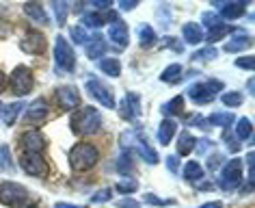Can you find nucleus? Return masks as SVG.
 I'll return each instance as SVG.
<instances>
[{"label":"nucleus","instance_id":"1","mask_svg":"<svg viewBox=\"0 0 255 208\" xmlns=\"http://www.w3.org/2000/svg\"><path fill=\"white\" fill-rule=\"evenodd\" d=\"M102 113L93 106H80L76 109V113L69 119V126L72 130L76 132L78 137H89V135H95V132L102 130Z\"/></svg>","mask_w":255,"mask_h":208},{"label":"nucleus","instance_id":"2","mask_svg":"<svg viewBox=\"0 0 255 208\" xmlns=\"http://www.w3.org/2000/svg\"><path fill=\"white\" fill-rule=\"evenodd\" d=\"M67 159H69V167H72L74 172H89V169H93L95 165H98L100 150L95 148L93 143L80 141L69 150Z\"/></svg>","mask_w":255,"mask_h":208},{"label":"nucleus","instance_id":"3","mask_svg":"<svg viewBox=\"0 0 255 208\" xmlns=\"http://www.w3.org/2000/svg\"><path fill=\"white\" fill-rule=\"evenodd\" d=\"M221 191H236L242 185V161L240 159H232L227 161L221 169V176L216 180Z\"/></svg>","mask_w":255,"mask_h":208},{"label":"nucleus","instance_id":"4","mask_svg":"<svg viewBox=\"0 0 255 208\" xmlns=\"http://www.w3.org/2000/svg\"><path fill=\"white\" fill-rule=\"evenodd\" d=\"M54 65L59 72H74L76 69V52L72 43L63 35L54 39Z\"/></svg>","mask_w":255,"mask_h":208},{"label":"nucleus","instance_id":"5","mask_svg":"<svg viewBox=\"0 0 255 208\" xmlns=\"http://www.w3.org/2000/svg\"><path fill=\"white\" fill-rule=\"evenodd\" d=\"M223 85L221 80H216V78H208V80H203V83H195V85H190L188 87V98L193 100L195 104H206L210 102V100H214V96L219 91H223Z\"/></svg>","mask_w":255,"mask_h":208},{"label":"nucleus","instance_id":"6","mask_svg":"<svg viewBox=\"0 0 255 208\" xmlns=\"http://www.w3.org/2000/svg\"><path fill=\"white\" fill-rule=\"evenodd\" d=\"M28 200V189L20 185V182H0V204L11 206V208H20L24 202Z\"/></svg>","mask_w":255,"mask_h":208},{"label":"nucleus","instance_id":"7","mask_svg":"<svg viewBox=\"0 0 255 208\" xmlns=\"http://www.w3.org/2000/svg\"><path fill=\"white\" fill-rule=\"evenodd\" d=\"M33 85H35V76L30 72V67L26 65H17L9 76V87L15 96H28L33 91Z\"/></svg>","mask_w":255,"mask_h":208},{"label":"nucleus","instance_id":"8","mask_svg":"<svg viewBox=\"0 0 255 208\" xmlns=\"http://www.w3.org/2000/svg\"><path fill=\"white\" fill-rule=\"evenodd\" d=\"M87 93L91 96L95 102H100L104 109H115L117 106V102H115V96H113V91H111V87L104 85L102 80L98 78H87Z\"/></svg>","mask_w":255,"mask_h":208},{"label":"nucleus","instance_id":"9","mask_svg":"<svg viewBox=\"0 0 255 208\" xmlns=\"http://www.w3.org/2000/svg\"><path fill=\"white\" fill-rule=\"evenodd\" d=\"M46 48H48V41H46V37H43L39 30H33V28L24 30V35L20 39V50L22 52H26V54H43L46 52Z\"/></svg>","mask_w":255,"mask_h":208},{"label":"nucleus","instance_id":"10","mask_svg":"<svg viewBox=\"0 0 255 208\" xmlns=\"http://www.w3.org/2000/svg\"><path fill=\"white\" fill-rule=\"evenodd\" d=\"M54 100L63 109H80V91L74 85H61L54 89Z\"/></svg>","mask_w":255,"mask_h":208},{"label":"nucleus","instance_id":"11","mask_svg":"<svg viewBox=\"0 0 255 208\" xmlns=\"http://www.w3.org/2000/svg\"><path fill=\"white\" fill-rule=\"evenodd\" d=\"M20 167L28 176H35V178H41V176L48 174V163L41 154H22Z\"/></svg>","mask_w":255,"mask_h":208},{"label":"nucleus","instance_id":"12","mask_svg":"<svg viewBox=\"0 0 255 208\" xmlns=\"http://www.w3.org/2000/svg\"><path fill=\"white\" fill-rule=\"evenodd\" d=\"M119 115L126 119V122H132L134 117H141V96L134 91L126 93V98L121 100L119 104Z\"/></svg>","mask_w":255,"mask_h":208},{"label":"nucleus","instance_id":"13","mask_svg":"<svg viewBox=\"0 0 255 208\" xmlns=\"http://www.w3.org/2000/svg\"><path fill=\"white\" fill-rule=\"evenodd\" d=\"M20 143H22L24 154H41L43 150H46V139H43V135L39 130L24 132L22 139H20Z\"/></svg>","mask_w":255,"mask_h":208},{"label":"nucleus","instance_id":"14","mask_svg":"<svg viewBox=\"0 0 255 208\" xmlns=\"http://www.w3.org/2000/svg\"><path fill=\"white\" fill-rule=\"evenodd\" d=\"M134 148H136V154L141 156L145 163H149V165H158V161H160L158 159V152L149 146L147 137H145L141 130H134Z\"/></svg>","mask_w":255,"mask_h":208},{"label":"nucleus","instance_id":"15","mask_svg":"<svg viewBox=\"0 0 255 208\" xmlns=\"http://www.w3.org/2000/svg\"><path fill=\"white\" fill-rule=\"evenodd\" d=\"M117 20V15L115 13H98V11H89V13H82L80 17V26H85V28H100V26H104L106 22H115Z\"/></svg>","mask_w":255,"mask_h":208},{"label":"nucleus","instance_id":"16","mask_svg":"<svg viewBox=\"0 0 255 208\" xmlns=\"http://www.w3.org/2000/svg\"><path fill=\"white\" fill-rule=\"evenodd\" d=\"M48 113H50V106H48V102H46V100H43V98H37L33 104H28V111H26V122H30V124H41V122H46Z\"/></svg>","mask_w":255,"mask_h":208},{"label":"nucleus","instance_id":"17","mask_svg":"<svg viewBox=\"0 0 255 208\" xmlns=\"http://www.w3.org/2000/svg\"><path fill=\"white\" fill-rule=\"evenodd\" d=\"M108 37H111V41L115 43L117 48H126L128 46V24L124 20H115L111 24V28H108Z\"/></svg>","mask_w":255,"mask_h":208},{"label":"nucleus","instance_id":"18","mask_svg":"<svg viewBox=\"0 0 255 208\" xmlns=\"http://www.w3.org/2000/svg\"><path fill=\"white\" fill-rule=\"evenodd\" d=\"M216 7L221 9L219 17L223 22H234L245 13V2H216Z\"/></svg>","mask_w":255,"mask_h":208},{"label":"nucleus","instance_id":"19","mask_svg":"<svg viewBox=\"0 0 255 208\" xmlns=\"http://www.w3.org/2000/svg\"><path fill=\"white\" fill-rule=\"evenodd\" d=\"M249 46H251V37H249L245 30H234L232 39L223 46V50H225V52H240V50H247Z\"/></svg>","mask_w":255,"mask_h":208},{"label":"nucleus","instance_id":"20","mask_svg":"<svg viewBox=\"0 0 255 208\" xmlns=\"http://www.w3.org/2000/svg\"><path fill=\"white\" fill-rule=\"evenodd\" d=\"M182 37H184V41H186V43H190V46H197V43L203 41V30H201L199 24L186 22L182 26Z\"/></svg>","mask_w":255,"mask_h":208},{"label":"nucleus","instance_id":"21","mask_svg":"<svg viewBox=\"0 0 255 208\" xmlns=\"http://www.w3.org/2000/svg\"><path fill=\"white\" fill-rule=\"evenodd\" d=\"M177 132V122L175 119H162L160 126H158V141L162 143V146H169V141L175 137Z\"/></svg>","mask_w":255,"mask_h":208},{"label":"nucleus","instance_id":"22","mask_svg":"<svg viewBox=\"0 0 255 208\" xmlns=\"http://www.w3.org/2000/svg\"><path fill=\"white\" fill-rule=\"evenodd\" d=\"M24 13H26L35 24H48L50 22L46 9H43L39 2H26L24 4Z\"/></svg>","mask_w":255,"mask_h":208},{"label":"nucleus","instance_id":"23","mask_svg":"<svg viewBox=\"0 0 255 208\" xmlns=\"http://www.w3.org/2000/svg\"><path fill=\"white\" fill-rule=\"evenodd\" d=\"M195 146H197V139L190 135L188 130H184L180 137H177V154L180 156H188L195 152Z\"/></svg>","mask_w":255,"mask_h":208},{"label":"nucleus","instance_id":"24","mask_svg":"<svg viewBox=\"0 0 255 208\" xmlns=\"http://www.w3.org/2000/svg\"><path fill=\"white\" fill-rule=\"evenodd\" d=\"M85 48H87V56H89V59H102V54L106 52V41L102 39L100 35H95V37H91V39L85 43Z\"/></svg>","mask_w":255,"mask_h":208},{"label":"nucleus","instance_id":"25","mask_svg":"<svg viewBox=\"0 0 255 208\" xmlns=\"http://www.w3.org/2000/svg\"><path fill=\"white\" fill-rule=\"evenodd\" d=\"M136 35H138V43H141V48H151L158 39L154 26H149V24H141V26L136 28Z\"/></svg>","mask_w":255,"mask_h":208},{"label":"nucleus","instance_id":"26","mask_svg":"<svg viewBox=\"0 0 255 208\" xmlns=\"http://www.w3.org/2000/svg\"><path fill=\"white\" fill-rule=\"evenodd\" d=\"M182 172H184V174H182V176H184V180H186V182H195V185L203 178V176H206V172H203V167H201L197 161H188L186 165H184Z\"/></svg>","mask_w":255,"mask_h":208},{"label":"nucleus","instance_id":"27","mask_svg":"<svg viewBox=\"0 0 255 208\" xmlns=\"http://www.w3.org/2000/svg\"><path fill=\"white\" fill-rule=\"evenodd\" d=\"M22 111H24V102H11V104H7V106H4V113H2L4 124L13 126L17 122V117L22 115Z\"/></svg>","mask_w":255,"mask_h":208},{"label":"nucleus","instance_id":"28","mask_svg":"<svg viewBox=\"0 0 255 208\" xmlns=\"http://www.w3.org/2000/svg\"><path fill=\"white\" fill-rule=\"evenodd\" d=\"M182 74H184L182 65H180V63H173V65H169L160 74V80H162V83H169V85H175V83H180V80H182Z\"/></svg>","mask_w":255,"mask_h":208},{"label":"nucleus","instance_id":"29","mask_svg":"<svg viewBox=\"0 0 255 208\" xmlns=\"http://www.w3.org/2000/svg\"><path fill=\"white\" fill-rule=\"evenodd\" d=\"M236 122H238V124H236V137H238V143L251 139V132H253L251 119H249V117H240V119H236Z\"/></svg>","mask_w":255,"mask_h":208},{"label":"nucleus","instance_id":"30","mask_svg":"<svg viewBox=\"0 0 255 208\" xmlns=\"http://www.w3.org/2000/svg\"><path fill=\"white\" fill-rule=\"evenodd\" d=\"M100 69L111 78H117L121 74V63L119 59H100Z\"/></svg>","mask_w":255,"mask_h":208},{"label":"nucleus","instance_id":"31","mask_svg":"<svg viewBox=\"0 0 255 208\" xmlns=\"http://www.w3.org/2000/svg\"><path fill=\"white\" fill-rule=\"evenodd\" d=\"M182 109H184V98L175 96L173 100H169V102L162 106V113H164V115H171V119H173V115L182 113Z\"/></svg>","mask_w":255,"mask_h":208},{"label":"nucleus","instance_id":"32","mask_svg":"<svg viewBox=\"0 0 255 208\" xmlns=\"http://www.w3.org/2000/svg\"><path fill=\"white\" fill-rule=\"evenodd\" d=\"M50 7H52L54 15H56V24H65V17L69 13V2H61V0H54V2H50Z\"/></svg>","mask_w":255,"mask_h":208},{"label":"nucleus","instance_id":"33","mask_svg":"<svg viewBox=\"0 0 255 208\" xmlns=\"http://www.w3.org/2000/svg\"><path fill=\"white\" fill-rule=\"evenodd\" d=\"M242 93L240 91H227V93H223L221 96V102L225 104V106H229V109H236V106H240L242 104Z\"/></svg>","mask_w":255,"mask_h":208},{"label":"nucleus","instance_id":"34","mask_svg":"<svg viewBox=\"0 0 255 208\" xmlns=\"http://www.w3.org/2000/svg\"><path fill=\"white\" fill-rule=\"evenodd\" d=\"M227 33H234V28L227 26V24H221V26L208 30V35H203V37H206L208 41H219V39H223V37H225Z\"/></svg>","mask_w":255,"mask_h":208},{"label":"nucleus","instance_id":"35","mask_svg":"<svg viewBox=\"0 0 255 208\" xmlns=\"http://www.w3.org/2000/svg\"><path fill=\"white\" fill-rule=\"evenodd\" d=\"M216 56H219V50L210 46V48H201V50H197V52H193L190 59L193 61H214Z\"/></svg>","mask_w":255,"mask_h":208},{"label":"nucleus","instance_id":"36","mask_svg":"<svg viewBox=\"0 0 255 208\" xmlns=\"http://www.w3.org/2000/svg\"><path fill=\"white\" fill-rule=\"evenodd\" d=\"M208 122H212L214 126H223V128H227L232 122H236V117L232 115V113H212Z\"/></svg>","mask_w":255,"mask_h":208},{"label":"nucleus","instance_id":"37","mask_svg":"<svg viewBox=\"0 0 255 208\" xmlns=\"http://www.w3.org/2000/svg\"><path fill=\"white\" fill-rule=\"evenodd\" d=\"M69 33H72L74 43H80V46H85V43L91 39V35L87 33V28L80 26V24H78V26H72V28H69Z\"/></svg>","mask_w":255,"mask_h":208},{"label":"nucleus","instance_id":"38","mask_svg":"<svg viewBox=\"0 0 255 208\" xmlns=\"http://www.w3.org/2000/svg\"><path fill=\"white\" fill-rule=\"evenodd\" d=\"M0 167L7 169V172H13L15 163L11 161V150L9 146H0Z\"/></svg>","mask_w":255,"mask_h":208},{"label":"nucleus","instance_id":"39","mask_svg":"<svg viewBox=\"0 0 255 208\" xmlns=\"http://www.w3.org/2000/svg\"><path fill=\"white\" fill-rule=\"evenodd\" d=\"M115 189H117L119 193H124V195H130V193H134L138 189V182L136 180H119L117 185H115Z\"/></svg>","mask_w":255,"mask_h":208},{"label":"nucleus","instance_id":"40","mask_svg":"<svg viewBox=\"0 0 255 208\" xmlns=\"http://www.w3.org/2000/svg\"><path fill=\"white\" fill-rule=\"evenodd\" d=\"M203 24H206V28H208V30H212V28L221 26V24H225V22H223L216 13H212V11H208V13H203Z\"/></svg>","mask_w":255,"mask_h":208},{"label":"nucleus","instance_id":"41","mask_svg":"<svg viewBox=\"0 0 255 208\" xmlns=\"http://www.w3.org/2000/svg\"><path fill=\"white\" fill-rule=\"evenodd\" d=\"M117 169H119V174H130V169H132V161H130V154H124V156H119V161H117Z\"/></svg>","mask_w":255,"mask_h":208},{"label":"nucleus","instance_id":"42","mask_svg":"<svg viewBox=\"0 0 255 208\" xmlns=\"http://www.w3.org/2000/svg\"><path fill=\"white\" fill-rule=\"evenodd\" d=\"M253 65H255V61H253V56H251V54H247V56H238V59H236V67L247 69V72H251Z\"/></svg>","mask_w":255,"mask_h":208},{"label":"nucleus","instance_id":"43","mask_svg":"<svg viewBox=\"0 0 255 208\" xmlns=\"http://www.w3.org/2000/svg\"><path fill=\"white\" fill-rule=\"evenodd\" d=\"M145 202H147V204H154V206H171V204H175V200H160L158 195H151V193L145 195Z\"/></svg>","mask_w":255,"mask_h":208},{"label":"nucleus","instance_id":"44","mask_svg":"<svg viewBox=\"0 0 255 208\" xmlns=\"http://www.w3.org/2000/svg\"><path fill=\"white\" fill-rule=\"evenodd\" d=\"M111 198H113V191H111V189H102V191H100V193H95L91 200L95 202V204H100V202H108Z\"/></svg>","mask_w":255,"mask_h":208},{"label":"nucleus","instance_id":"45","mask_svg":"<svg viewBox=\"0 0 255 208\" xmlns=\"http://www.w3.org/2000/svg\"><path fill=\"white\" fill-rule=\"evenodd\" d=\"M167 169L171 174H177V169H180V161H177V156H167Z\"/></svg>","mask_w":255,"mask_h":208},{"label":"nucleus","instance_id":"46","mask_svg":"<svg viewBox=\"0 0 255 208\" xmlns=\"http://www.w3.org/2000/svg\"><path fill=\"white\" fill-rule=\"evenodd\" d=\"M212 148H214V143H212V141H206V139H201L199 146H195V150H197L199 154H206L208 150H212Z\"/></svg>","mask_w":255,"mask_h":208},{"label":"nucleus","instance_id":"47","mask_svg":"<svg viewBox=\"0 0 255 208\" xmlns=\"http://www.w3.org/2000/svg\"><path fill=\"white\" fill-rule=\"evenodd\" d=\"M223 161V156L221 154H212V159H210V163H208V169H212V172H214V169L216 167H219V163Z\"/></svg>","mask_w":255,"mask_h":208},{"label":"nucleus","instance_id":"48","mask_svg":"<svg viewBox=\"0 0 255 208\" xmlns=\"http://www.w3.org/2000/svg\"><path fill=\"white\" fill-rule=\"evenodd\" d=\"M117 206L119 208H141V206H138V202H134V200H121Z\"/></svg>","mask_w":255,"mask_h":208},{"label":"nucleus","instance_id":"49","mask_svg":"<svg viewBox=\"0 0 255 208\" xmlns=\"http://www.w3.org/2000/svg\"><path fill=\"white\" fill-rule=\"evenodd\" d=\"M134 7H138V0H132V2H119V9H124V11H130Z\"/></svg>","mask_w":255,"mask_h":208},{"label":"nucleus","instance_id":"50","mask_svg":"<svg viewBox=\"0 0 255 208\" xmlns=\"http://www.w3.org/2000/svg\"><path fill=\"white\" fill-rule=\"evenodd\" d=\"M54 208H87V206H78V204H67V202H59Z\"/></svg>","mask_w":255,"mask_h":208},{"label":"nucleus","instance_id":"51","mask_svg":"<svg viewBox=\"0 0 255 208\" xmlns=\"http://www.w3.org/2000/svg\"><path fill=\"white\" fill-rule=\"evenodd\" d=\"M199 208H223L221 202H208V204H201Z\"/></svg>","mask_w":255,"mask_h":208},{"label":"nucleus","instance_id":"52","mask_svg":"<svg viewBox=\"0 0 255 208\" xmlns=\"http://www.w3.org/2000/svg\"><path fill=\"white\" fill-rule=\"evenodd\" d=\"M247 89H249V93H253V80H249L247 83Z\"/></svg>","mask_w":255,"mask_h":208},{"label":"nucleus","instance_id":"53","mask_svg":"<svg viewBox=\"0 0 255 208\" xmlns=\"http://www.w3.org/2000/svg\"><path fill=\"white\" fill-rule=\"evenodd\" d=\"M0 111H2V106H0Z\"/></svg>","mask_w":255,"mask_h":208}]
</instances>
